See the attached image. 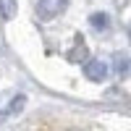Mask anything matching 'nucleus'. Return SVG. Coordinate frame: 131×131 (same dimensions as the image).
Wrapping results in <instances>:
<instances>
[{
	"label": "nucleus",
	"mask_w": 131,
	"mask_h": 131,
	"mask_svg": "<svg viewBox=\"0 0 131 131\" xmlns=\"http://www.w3.org/2000/svg\"><path fill=\"white\" fill-rule=\"evenodd\" d=\"M66 5H68V0H39L37 3V16L42 21H50V18H58Z\"/></svg>",
	"instance_id": "obj_1"
},
{
	"label": "nucleus",
	"mask_w": 131,
	"mask_h": 131,
	"mask_svg": "<svg viewBox=\"0 0 131 131\" xmlns=\"http://www.w3.org/2000/svg\"><path fill=\"white\" fill-rule=\"evenodd\" d=\"M84 76L89 81H105V76H107V66L102 60H92V58H86L84 60Z\"/></svg>",
	"instance_id": "obj_2"
},
{
	"label": "nucleus",
	"mask_w": 131,
	"mask_h": 131,
	"mask_svg": "<svg viewBox=\"0 0 131 131\" xmlns=\"http://www.w3.org/2000/svg\"><path fill=\"white\" fill-rule=\"evenodd\" d=\"M16 13H18V3L16 0H0V16H3L5 21L16 18Z\"/></svg>",
	"instance_id": "obj_3"
},
{
	"label": "nucleus",
	"mask_w": 131,
	"mask_h": 131,
	"mask_svg": "<svg viewBox=\"0 0 131 131\" xmlns=\"http://www.w3.org/2000/svg\"><path fill=\"white\" fill-rule=\"evenodd\" d=\"M107 24H110V18H107V13H92L89 16V26L97 29V31H105Z\"/></svg>",
	"instance_id": "obj_4"
},
{
	"label": "nucleus",
	"mask_w": 131,
	"mask_h": 131,
	"mask_svg": "<svg viewBox=\"0 0 131 131\" xmlns=\"http://www.w3.org/2000/svg\"><path fill=\"white\" fill-rule=\"evenodd\" d=\"M126 71H128V58L126 55H115L113 58V73L118 76V79H123Z\"/></svg>",
	"instance_id": "obj_5"
},
{
	"label": "nucleus",
	"mask_w": 131,
	"mask_h": 131,
	"mask_svg": "<svg viewBox=\"0 0 131 131\" xmlns=\"http://www.w3.org/2000/svg\"><path fill=\"white\" fill-rule=\"evenodd\" d=\"M24 105H26V97L24 94H16L13 100H10V105L5 107V115H16L18 110H24Z\"/></svg>",
	"instance_id": "obj_6"
},
{
	"label": "nucleus",
	"mask_w": 131,
	"mask_h": 131,
	"mask_svg": "<svg viewBox=\"0 0 131 131\" xmlns=\"http://www.w3.org/2000/svg\"><path fill=\"white\" fill-rule=\"evenodd\" d=\"M68 60H71V63H84V60H86V47H84V42H79L76 50L68 52Z\"/></svg>",
	"instance_id": "obj_7"
},
{
	"label": "nucleus",
	"mask_w": 131,
	"mask_h": 131,
	"mask_svg": "<svg viewBox=\"0 0 131 131\" xmlns=\"http://www.w3.org/2000/svg\"><path fill=\"white\" fill-rule=\"evenodd\" d=\"M128 37H131V29H128Z\"/></svg>",
	"instance_id": "obj_8"
}]
</instances>
